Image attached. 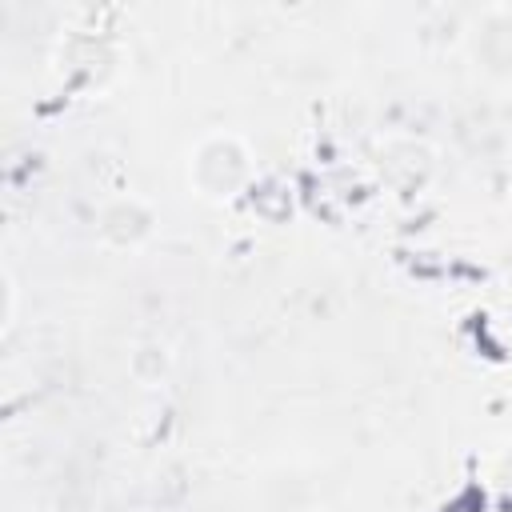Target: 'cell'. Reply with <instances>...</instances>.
I'll use <instances>...</instances> for the list:
<instances>
[{
  "instance_id": "6da1fadb",
  "label": "cell",
  "mask_w": 512,
  "mask_h": 512,
  "mask_svg": "<svg viewBox=\"0 0 512 512\" xmlns=\"http://www.w3.org/2000/svg\"><path fill=\"white\" fill-rule=\"evenodd\" d=\"M192 172H196V184H200L208 196H228V192L244 180V172H248L244 148H240L232 136H216V140H208V144L196 152Z\"/></svg>"
}]
</instances>
